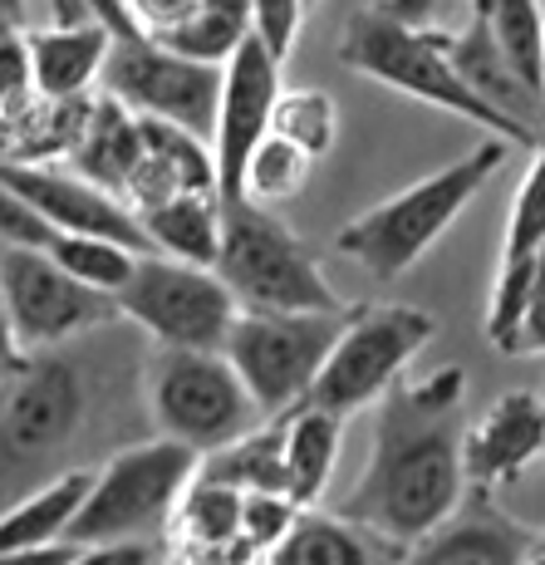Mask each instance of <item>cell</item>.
Segmentation results:
<instances>
[{
  "label": "cell",
  "mask_w": 545,
  "mask_h": 565,
  "mask_svg": "<svg viewBox=\"0 0 545 565\" xmlns=\"http://www.w3.org/2000/svg\"><path fill=\"white\" fill-rule=\"evenodd\" d=\"M20 364H25V350H20V340H15V324H10V306H6V290H0V379H10Z\"/></svg>",
  "instance_id": "43"
},
{
  "label": "cell",
  "mask_w": 545,
  "mask_h": 565,
  "mask_svg": "<svg viewBox=\"0 0 545 565\" xmlns=\"http://www.w3.org/2000/svg\"><path fill=\"white\" fill-rule=\"evenodd\" d=\"M148 413L162 438L212 452L260 423L256 398L222 350H162L148 364Z\"/></svg>",
  "instance_id": "8"
},
{
  "label": "cell",
  "mask_w": 545,
  "mask_h": 565,
  "mask_svg": "<svg viewBox=\"0 0 545 565\" xmlns=\"http://www.w3.org/2000/svg\"><path fill=\"white\" fill-rule=\"evenodd\" d=\"M516 354H545V242L536 246V286H531V306L516 334Z\"/></svg>",
  "instance_id": "40"
},
{
  "label": "cell",
  "mask_w": 545,
  "mask_h": 565,
  "mask_svg": "<svg viewBox=\"0 0 545 565\" xmlns=\"http://www.w3.org/2000/svg\"><path fill=\"white\" fill-rule=\"evenodd\" d=\"M148 232V246L172 260H192V266H216L222 252V198L212 188H192L178 198L138 212Z\"/></svg>",
  "instance_id": "23"
},
{
  "label": "cell",
  "mask_w": 545,
  "mask_h": 565,
  "mask_svg": "<svg viewBox=\"0 0 545 565\" xmlns=\"http://www.w3.org/2000/svg\"><path fill=\"white\" fill-rule=\"evenodd\" d=\"M462 398L467 374L457 364L418 379V384L398 379L378 398L374 448H368L364 477L349 487L340 512L403 541V546L428 536L467 497Z\"/></svg>",
  "instance_id": "1"
},
{
  "label": "cell",
  "mask_w": 545,
  "mask_h": 565,
  "mask_svg": "<svg viewBox=\"0 0 545 565\" xmlns=\"http://www.w3.org/2000/svg\"><path fill=\"white\" fill-rule=\"evenodd\" d=\"M349 310H236L222 354L242 374L260 418H280L304 404L330 344L340 340Z\"/></svg>",
  "instance_id": "6"
},
{
  "label": "cell",
  "mask_w": 545,
  "mask_h": 565,
  "mask_svg": "<svg viewBox=\"0 0 545 565\" xmlns=\"http://www.w3.org/2000/svg\"><path fill=\"white\" fill-rule=\"evenodd\" d=\"M84 408L89 388L79 364L54 350L25 354L15 374L0 379V462L25 467L54 458L79 433Z\"/></svg>",
  "instance_id": "12"
},
{
  "label": "cell",
  "mask_w": 545,
  "mask_h": 565,
  "mask_svg": "<svg viewBox=\"0 0 545 565\" xmlns=\"http://www.w3.org/2000/svg\"><path fill=\"white\" fill-rule=\"evenodd\" d=\"M0 178L35 206L54 232H89L133 246V252H152L133 206L118 192L89 182L84 172H74L70 162H0Z\"/></svg>",
  "instance_id": "14"
},
{
  "label": "cell",
  "mask_w": 545,
  "mask_h": 565,
  "mask_svg": "<svg viewBox=\"0 0 545 565\" xmlns=\"http://www.w3.org/2000/svg\"><path fill=\"white\" fill-rule=\"evenodd\" d=\"M74 551H79L74 541H54L40 551H0V565H70Z\"/></svg>",
  "instance_id": "42"
},
{
  "label": "cell",
  "mask_w": 545,
  "mask_h": 565,
  "mask_svg": "<svg viewBox=\"0 0 545 565\" xmlns=\"http://www.w3.org/2000/svg\"><path fill=\"white\" fill-rule=\"evenodd\" d=\"M216 276L242 310H349L340 290L314 266L310 246L260 202L222 206Z\"/></svg>",
  "instance_id": "4"
},
{
  "label": "cell",
  "mask_w": 545,
  "mask_h": 565,
  "mask_svg": "<svg viewBox=\"0 0 545 565\" xmlns=\"http://www.w3.org/2000/svg\"><path fill=\"white\" fill-rule=\"evenodd\" d=\"M118 320H133L162 350H222L236 320V296L216 266H192L162 252H143L133 276L118 286Z\"/></svg>",
  "instance_id": "9"
},
{
  "label": "cell",
  "mask_w": 545,
  "mask_h": 565,
  "mask_svg": "<svg viewBox=\"0 0 545 565\" xmlns=\"http://www.w3.org/2000/svg\"><path fill=\"white\" fill-rule=\"evenodd\" d=\"M30 70H35V94L45 99H79L94 94L114 45V30L104 20H79V25H45L25 30Z\"/></svg>",
  "instance_id": "19"
},
{
  "label": "cell",
  "mask_w": 545,
  "mask_h": 565,
  "mask_svg": "<svg viewBox=\"0 0 545 565\" xmlns=\"http://www.w3.org/2000/svg\"><path fill=\"white\" fill-rule=\"evenodd\" d=\"M300 10H304V0H250V35L260 40V50L276 64H286L290 50H296Z\"/></svg>",
  "instance_id": "35"
},
{
  "label": "cell",
  "mask_w": 545,
  "mask_h": 565,
  "mask_svg": "<svg viewBox=\"0 0 545 565\" xmlns=\"http://www.w3.org/2000/svg\"><path fill=\"white\" fill-rule=\"evenodd\" d=\"M536 162L526 168V178H521V192L516 202H511V222H506V252H536L545 242V138L536 148Z\"/></svg>",
  "instance_id": "33"
},
{
  "label": "cell",
  "mask_w": 545,
  "mask_h": 565,
  "mask_svg": "<svg viewBox=\"0 0 545 565\" xmlns=\"http://www.w3.org/2000/svg\"><path fill=\"white\" fill-rule=\"evenodd\" d=\"M541 541H545V536H541Z\"/></svg>",
  "instance_id": "46"
},
{
  "label": "cell",
  "mask_w": 545,
  "mask_h": 565,
  "mask_svg": "<svg viewBox=\"0 0 545 565\" xmlns=\"http://www.w3.org/2000/svg\"><path fill=\"white\" fill-rule=\"evenodd\" d=\"M70 565H162V556L148 536H133V541H89V546L74 551Z\"/></svg>",
  "instance_id": "39"
},
{
  "label": "cell",
  "mask_w": 545,
  "mask_h": 565,
  "mask_svg": "<svg viewBox=\"0 0 545 565\" xmlns=\"http://www.w3.org/2000/svg\"><path fill=\"white\" fill-rule=\"evenodd\" d=\"M35 99V70H30V45H25V30L10 25L0 30V108L15 114Z\"/></svg>",
  "instance_id": "36"
},
{
  "label": "cell",
  "mask_w": 545,
  "mask_h": 565,
  "mask_svg": "<svg viewBox=\"0 0 545 565\" xmlns=\"http://www.w3.org/2000/svg\"><path fill=\"white\" fill-rule=\"evenodd\" d=\"M192 10H197V0H124L128 25L148 40H162L168 30H178Z\"/></svg>",
  "instance_id": "38"
},
{
  "label": "cell",
  "mask_w": 545,
  "mask_h": 565,
  "mask_svg": "<svg viewBox=\"0 0 545 565\" xmlns=\"http://www.w3.org/2000/svg\"><path fill=\"white\" fill-rule=\"evenodd\" d=\"M10 25H15V20H6V15H0V30H10Z\"/></svg>",
  "instance_id": "45"
},
{
  "label": "cell",
  "mask_w": 545,
  "mask_h": 565,
  "mask_svg": "<svg viewBox=\"0 0 545 565\" xmlns=\"http://www.w3.org/2000/svg\"><path fill=\"white\" fill-rule=\"evenodd\" d=\"M89 467H70V472L50 477L45 487L25 492L0 516V551H40L54 546V541H70V526L79 516L84 497H89Z\"/></svg>",
  "instance_id": "24"
},
{
  "label": "cell",
  "mask_w": 545,
  "mask_h": 565,
  "mask_svg": "<svg viewBox=\"0 0 545 565\" xmlns=\"http://www.w3.org/2000/svg\"><path fill=\"white\" fill-rule=\"evenodd\" d=\"M506 148H511L506 138L477 143L467 158L447 162L442 172H432V178L394 192L388 202L368 206L364 216H354V222L334 236V246H340L344 256H354L374 280L403 276V270L418 266V260L432 252V242L457 222V212L496 178V168L506 162Z\"/></svg>",
  "instance_id": "3"
},
{
  "label": "cell",
  "mask_w": 545,
  "mask_h": 565,
  "mask_svg": "<svg viewBox=\"0 0 545 565\" xmlns=\"http://www.w3.org/2000/svg\"><path fill=\"white\" fill-rule=\"evenodd\" d=\"M45 256L60 260L84 286L104 290V296H118V286L133 276V260L143 252H133V246H124V242H108V236H89V232H54L45 242Z\"/></svg>",
  "instance_id": "28"
},
{
  "label": "cell",
  "mask_w": 545,
  "mask_h": 565,
  "mask_svg": "<svg viewBox=\"0 0 545 565\" xmlns=\"http://www.w3.org/2000/svg\"><path fill=\"white\" fill-rule=\"evenodd\" d=\"M99 84L138 118H162L206 138L222 99V64H202L148 35H114Z\"/></svg>",
  "instance_id": "10"
},
{
  "label": "cell",
  "mask_w": 545,
  "mask_h": 565,
  "mask_svg": "<svg viewBox=\"0 0 545 565\" xmlns=\"http://www.w3.org/2000/svg\"><path fill=\"white\" fill-rule=\"evenodd\" d=\"M340 64L374 84L408 94L418 104H432L442 114H457L467 124L487 128L492 138H506L511 148H536L541 134L516 118H506L501 108H492L472 84L457 74L452 54H447V35H438L432 25H403V20L384 15L378 6L354 10L340 40Z\"/></svg>",
  "instance_id": "2"
},
{
  "label": "cell",
  "mask_w": 545,
  "mask_h": 565,
  "mask_svg": "<svg viewBox=\"0 0 545 565\" xmlns=\"http://www.w3.org/2000/svg\"><path fill=\"white\" fill-rule=\"evenodd\" d=\"M197 477L236 487V492H286V458H280V418H260L242 438L202 452Z\"/></svg>",
  "instance_id": "25"
},
{
  "label": "cell",
  "mask_w": 545,
  "mask_h": 565,
  "mask_svg": "<svg viewBox=\"0 0 545 565\" xmlns=\"http://www.w3.org/2000/svg\"><path fill=\"white\" fill-rule=\"evenodd\" d=\"M340 438H344V418L330 408L296 404L290 413H280V458H286V497L296 507H314L324 497L340 462Z\"/></svg>",
  "instance_id": "21"
},
{
  "label": "cell",
  "mask_w": 545,
  "mask_h": 565,
  "mask_svg": "<svg viewBox=\"0 0 545 565\" xmlns=\"http://www.w3.org/2000/svg\"><path fill=\"white\" fill-rule=\"evenodd\" d=\"M197 458L202 452H192L178 438H152L114 452L94 472L89 497L70 526V541L89 546V541H133L162 531L178 512L188 482L197 477Z\"/></svg>",
  "instance_id": "5"
},
{
  "label": "cell",
  "mask_w": 545,
  "mask_h": 565,
  "mask_svg": "<svg viewBox=\"0 0 545 565\" xmlns=\"http://www.w3.org/2000/svg\"><path fill=\"white\" fill-rule=\"evenodd\" d=\"M0 15L15 20V25H25V0H0Z\"/></svg>",
  "instance_id": "44"
},
{
  "label": "cell",
  "mask_w": 545,
  "mask_h": 565,
  "mask_svg": "<svg viewBox=\"0 0 545 565\" xmlns=\"http://www.w3.org/2000/svg\"><path fill=\"white\" fill-rule=\"evenodd\" d=\"M0 290H6L10 324H15V340L25 354L60 350L74 334L118 320L114 296L74 280L40 246H0Z\"/></svg>",
  "instance_id": "11"
},
{
  "label": "cell",
  "mask_w": 545,
  "mask_h": 565,
  "mask_svg": "<svg viewBox=\"0 0 545 565\" xmlns=\"http://www.w3.org/2000/svg\"><path fill=\"white\" fill-rule=\"evenodd\" d=\"M246 35H250V0H197V10L178 30H168L158 45L202 64H226L242 50Z\"/></svg>",
  "instance_id": "27"
},
{
  "label": "cell",
  "mask_w": 545,
  "mask_h": 565,
  "mask_svg": "<svg viewBox=\"0 0 545 565\" xmlns=\"http://www.w3.org/2000/svg\"><path fill=\"white\" fill-rule=\"evenodd\" d=\"M403 551H408L403 541L344 512L300 507L290 531L266 551V565H398Z\"/></svg>",
  "instance_id": "18"
},
{
  "label": "cell",
  "mask_w": 545,
  "mask_h": 565,
  "mask_svg": "<svg viewBox=\"0 0 545 565\" xmlns=\"http://www.w3.org/2000/svg\"><path fill=\"white\" fill-rule=\"evenodd\" d=\"M50 236H54V226L0 178V246H40L45 252Z\"/></svg>",
  "instance_id": "37"
},
{
  "label": "cell",
  "mask_w": 545,
  "mask_h": 565,
  "mask_svg": "<svg viewBox=\"0 0 545 565\" xmlns=\"http://www.w3.org/2000/svg\"><path fill=\"white\" fill-rule=\"evenodd\" d=\"M447 6H452V0H378V10L403 20V25H438V15Z\"/></svg>",
  "instance_id": "41"
},
{
  "label": "cell",
  "mask_w": 545,
  "mask_h": 565,
  "mask_svg": "<svg viewBox=\"0 0 545 565\" xmlns=\"http://www.w3.org/2000/svg\"><path fill=\"white\" fill-rule=\"evenodd\" d=\"M138 153H143V124L128 104H118L114 94H94L89 114H84V128L70 148V168L84 172L89 182H99L108 192H124L128 172H133Z\"/></svg>",
  "instance_id": "20"
},
{
  "label": "cell",
  "mask_w": 545,
  "mask_h": 565,
  "mask_svg": "<svg viewBox=\"0 0 545 565\" xmlns=\"http://www.w3.org/2000/svg\"><path fill=\"white\" fill-rule=\"evenodd\" d=\"M541 452H545V398H536L531 388L501 394L462 433V472L472 487L516 482Z\"/></svg>",
  "instance_id": "16"
},
{
  "label": "cell",
  "mask_w": 545,
  "mask_h": 565,
  "mask_svg": "<svg viewBox=\"0 0 545 565\" xmlns=\"http://www.w3.org/2000/svg\"><path fill=\"white\" fill-rule=\"evenodd\" d=\"M310 153H300L296 143H286L280 134H266L256 143V153L246 158V178H242V198L260 202V206H276L290 202L310 178Z\"/></svg>",
  "instance_id": "31"
},
{
  "label": "cell",
  "mask_w": 545,
  "mask_h": 565,
  "mask_svg": "<svg viewBox=\"0 0 545 565\" xmlns=\"http://www.w3.org/2000/svg\"><path fill=\"white\" fill-rule=\"evenodd\" d=\"M472 15L487 25L506 64L545 99V10L541 0H472Z\"/></svg>",
  "instance_id": "26"
},
{
  "label": "cell",
  "mask_w": 545,
  "mask_h": 565,
  "mask_svg": "<svg viewBox=\"0 0 545 565\" xmlns=\"http://www.w3.org/2000/svg\"><path fill=\"white\" fill-rule=\"evenodd\" d=\"M138 124H143V153H138L124 192H118L133 212H148V206L178 198V192H192V188L216 192L212 148L197 134H188L178 124H162V118H138Z\"/></svg>",
  "instance_id": "17"
},
{
  "label": "cell",
  "mask_w": 545,
  "mask_h": 565,
  "mask_svg": "<svg viewBox=\"0 0 545 565\" xmlns=\"http://www.w3.org/2000/svg\"><path fill=\"white\" fill-rule=\"evenodd\" d=\"M438 334V320L418 306H359L349 310L340 340L330 344L320 374L304 388V404L349 413L378 404L403 379V369L423 354V344Z\"/></svg>",
  "instance_id": "7"
},
{
  "label": "cell",
  "mask_w": 545,
  "mask_h": 565,
  "mask_svg": "<svg viewBox=\"0 0 545 565\" xmlns=\"http://www.w3.org/2000/svg\"><path fill=\"white\" fill-rule=\"evenodd\" d=\"M531 286H536V252H516L501 256L496 286H492V306H487V340L501 354H516V334L531 306Z\"/></svg>",
  "instance_id": "32"
},
{
  "label": "cell",
  "mask_w": 545,
  "mask_h": 565,
  "mask_svg": "<svg viewBox=\"0 0 545 565\" xmlns=\"http://www.w3.org/2000/svg\"><path fill=\"white\" fill-rule=\"evenodd\" d=\"M276 94H280V64L260 50L256 35H246L242 50L222 64V99H216V124H212V168L222 206L242 202L246 158L270 134Z\"/></svg>",
  "instance_id": "13"
},
{
  "label": "cell",
  "mask_w": 545,
  "mask_h": 565,
  "mask_svg": "<svg viewBox=\"0 0 545 565\" xmlns=\"http://www.w3.org/2000/svg\"><path fill=\"white\" fill-rule=\"evenodd\" d=\"M536 541V531L501 512L492 487H472L428 536L403 551L398 565H526Z\"/></svg>",
  "instance_id": "15"
},
{
  "label": "cell",
  "mask_w": 545,
  "mask_h": 565,
  "mask_svg": "<svg viewBox=\"0 0 545 565\" xmlns=\"http://www.w3.org/2000/svg\"><path fill=\"white\" fill-rule=\"evenodd\" d=\"M242 502H246V492H236V487L192 477L178 512H172L182 526V541H202V546H226V541H236L242 536Z\"/></svg>",
  "instance_id": "30"
},
{
  "label": "cell",
  "mask_w": 545,
  "mask_h": 565,
  "mask_svg": "<svg viewBox=\"0 0 545 565\" xmlns=\"http://www.w3.org/2000/svg\"><path fill=\"white\" fill-rule=\"evenodd\" d=\"M270 134L296 143L300 153L324 158L340 138V108L324 89H280L270 108Z\"/></svg>",
  "instance_id": "29"
},
{
  "label": "cell",
  "mask_w": 545,
  "mask_h": 565,
  "mask_svg": "<svg viewBox=\"0 0 545 565\" xmlns=\"http://www.w3.org/2000/svg\"><path fill=\"white\" fill-rule=\"evenodd\" d=\"M300 516V507L286 492H246L242 502V541L256 556H266L280 536L290 531V521Z\"/></svg>",
  "instance_id": "34"
},
{
  "label": "cell",
  "mask_w": 545,
  "mask_h": 565,
  "mask_svg": "<svg viewBox=\"0 0 545 565\" xmlns=\"http://www.w3.org/2000/svg\"><path fill=\"white\" fill-rule=\"evenodd\" d=\"M447 54H452L457 74H462L487 104L501 108L506 118H516V124L536 128L545 138V99L506 64V54L496 50V40L487 35L482 20L472 15V25H467L462 35H447Z\"/></svg>",
  "instance_id": "22"
}]
</instances>
